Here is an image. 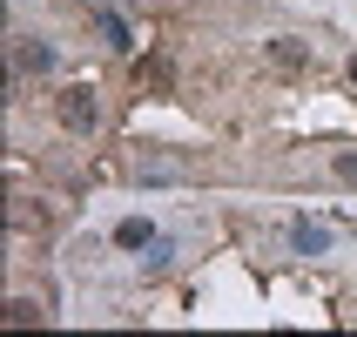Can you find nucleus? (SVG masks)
<instances>
[{
	"label": "nucleus",
	"mask_w": 357,
	"mask_h": 337,
	"mask_svg": "<svg viewBox=\"0 0 357 337\" xmlns=\"http://www.w3.org/2000/svg\"><path fill=\"white\" fill-rule=\"evenodd\" d=\"M101 115H108V108H101V88H88V81H75V88L61 95V128H68V135H95Z\"/></svg>",
	"instance_id": "1"
},
{
	"label": "nucleus",
	"mask_w": 357,
	"mask_h": 337,
	"mask_svg": "<svg viewBox=\"0 0 357 337\" xmlns=\"http://www.w3.org/2000/svg\"><path fill=\"white\" fill-rule=\"evenodd\" d=\"M54 68H61V54L40 34H14V75H54Z\"/></svg>",
	"instance_id": "2"
},
{
	"label": "nucleus",
	"mask_w": 357,
	"mask_h": 337,
	"mask_svg": "<svg viewBox=\"0 0 357 337\" xmlns=\"http://www.w3.org/2000/svg\"><path fill=\"white\" fill-rule=\"evenodd\" d=\"M290 250H297V257H324V250H331V230H324V223H297V230H290Z\"/></svg>",
	"instance_id": "3"
},
{
	"label": "nucleus",
	"mask_w": 357,
	"mask_h": 337,
	"mask_svg": "<svg viewBox=\"0 0 357 337\" xmlns=\"http://www.w3.org/2000/svg\"><path fill=\"white\" fill-rule=\"evenodd\" d=\"M95 27L108 34V47H115V54H128V47H135V34H128V20H121L115 7H101V14H95Z\"/></svg>",
	"instance_id": "4"
},
{
	"label": "nucleus",
	"mask_w": 357,
	"mask_h": 337,
	"mask_svg": "<svg viewBox=\"0 0 357 337\" xmlns=\"http://www.w3.org/2000/svg\"><path fill=\"white\" fill-rule=\"evenodd\" d=\"M270 61H277V68H310V47L290 40V34H277V40H270Z\"/></svg>",
	"instance_id": "5"
},
{
	"label": "nucleus",
	"mask_w": 357,
	"mask_h": 337,
	"mask_svg": "<svg viewBox=\"0 0 357 337\" xmlns=\"http://www.w3.org/2000/svg\"><path fill=\"white\" fill-rule=\"evenodd\" d=\"M115 243H121V250H149V243H155L149 216H128V223H115Z\"/></svg>",
	"instance_id": "6"
},
{
	"label": "nucleus",
	"mask_w": 357,
	"mask_h": 337,
	"mask_svg": "<svg viewBox=\"0 0 357 337\" xmlns=\"http://www.w3.org/2000/svg\"><path fill=\"white\" fill-rule=\"evenodd\" d=\"M135 176H142V182H176V176H182V162H176V156H142V162H135Z\"/></svg>",
	"instance_id": "7"
},
{
	"label": "nucleus",
	"mask_w": 357,
	"mask_h": 337,
	"mask_svg": "<svg viewBox=\"0 0 357 337\" xmlns=\"http://www.w3.org/2000/svg\"><path fill=\"white\" fill-rule=\"evenodd\" d=\"M331 176H337L344 189H357V156H351V149H337V156H331Z\"/></svg>",
	"instance_id": "8"
},
{
	"label": "nucleus",
	"mask_w": 357,
	"mask_h": 337,
	"mask_svg": "<svg viewBox=\"0 0 357 337\" xmlns=\"http://www.w3.org/2000/svg\"><path fill=\"white\" fill-rule=\"evenodd\" d=\"M142 270H149V277H162V270H169V243H162V237L149 243V257H142Z\"/></svg>",
	"instance_id": "9"
},
{
	"label": "nucleus",
	"mask_w": 357,
	"mask_h": 337,
	"mask_svg": "<svg viewBox=\"0 0 357 337\" xmlns=\"http://www.w3.org/2000/svg\"><path fill=\"white\" fill-rule=\"evenodd\" d=\"M34 317H40V310H34L27 297H14V304H7V324H34Z\"/></svg>",
	"instance_id": "10"
},
{
	"label": "nucleus",
	"mask_w": 357,
	"mask_h": 337,
	"mask_svg": "<svg viewBox=\"0 0 357 337\" xmlns=\"http://www.w3.org/2000/svg\"><path fill=\"white\" fill-rule=\"evenodd\" d=\"M351 81H357V54H351Z\"/></svg>",
	"instance_id": "11"
}]
</instances>
